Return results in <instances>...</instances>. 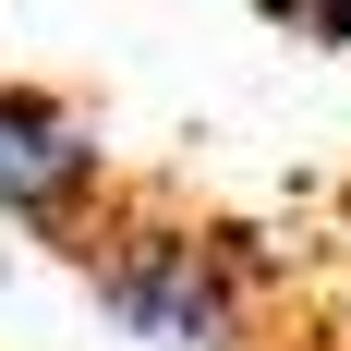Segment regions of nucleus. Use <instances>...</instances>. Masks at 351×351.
<instances>
[{
	"instance_id": "nucleus-3",
	"label": "nucleus",
	"mask_w": 351,
	"mask_h": 351,
	"mask_svg": "<svg viewBox=\"0 0 351 351\" xmlns=\"http://www.w3.org/2000/svg\"><path fill=\"white\" fill-rule=\"evenodd\" d=\"M291 36H327V49H351V0H267Z\"/></svg>"
},
{
	"instance_id": "nucleus-2",
	"label": "nucleus",
	"mask_w": 351,
	"mask_h": 351,
	"mask_svg": "<svg viewBox=\"0 0 351 351\" xmlns=\"http://www.w3.org/2000/svg\"><path fill=\"white\" fill-rule=\"evenodd\" d=\"M121 194L109 170V145L73 121L61 97H36V85H0V218L36 230V243H73L85 218Z\"/></svg>"
},
{
	"instance_id": "nucleus-1",
	"label": "nucleus",
	"mask_w": 351,
	"mask_h": 351,
	"mask_svg": "<svg viewBox=\"0 0 351 351\" xmlns=\"http://www.w3.org/2000/svg\"><path fill=\"white\" fill-rule=\"evenodd\" d=\"M61 254L97 279L109 315L134 327V339H158V351H243V327H254L243 243L218 218H182L170 194H109Z\"/></svg>"
}]
</instances>
